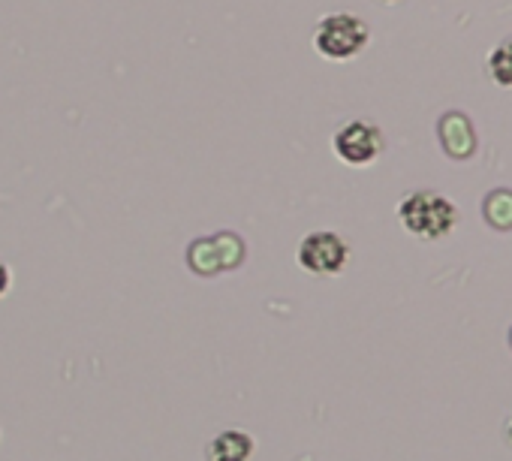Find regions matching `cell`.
Returning <instances> with one entry per match:
<instances>
[{
	"label": "cell",
	"mask_w": 512,
	"mask_h": 461,
	"mask_svg": "<svg viewBox=\"0 0 512 461\" xmlns=\"http://www.w3.org/2000/svg\"><path fill=\"white\" fill-rule=\"evenodd\" d=\"M398 220L419 242H437L458 226V205L437 190H413L398 202Z\"/></svg>",
	"instance_id": "cell-1"
},
{
	"label": "cell",
	"mask_w": 512,
	"mask_h": 461,
	"mask_svg": "<svg viewBox=\"0 0 512 461\" xmlns=\"http://www.w3.org/2000/svg\"><path fill=\"white\" fill-rule=\"evenodd\" d=\"M371 43L368 25L356 13H329L314 31V49L326 61H353Z\"/></svg>",
	"instance_id": "cell-2"
},
{
	"label": "cell",
	"mask_w": 512,
	"mask_h": 461,
	"mask_svg": "<svg viewBox=\"0 0 512 461\" xmlns=\"http://www.w3.org/2000/svg\"><path fill=\"white\" fill-rule=\"evenodd\" d=\"M296 260L311 275H341L350 263V245L332 229H317L299 242Z\"/></svg>",
	"instance_id": "cell-3"
},
{
	"label": "cell",
	"mask_w": 512,
	"mask_h": 461,
	"mask_svg": "<svg viewBox=\"0 0 512 461\" xmlns=\"http://www.w3.org/2000/svg\"><path fill=\"white\" fill-rule=\"evenodd\" d=\"M332 151L347 166H371L383 154V130L365 118L347 121L335 130Z\"/></svg>",
	"instance_id": "cell-4"
},
{
	"label": "cell",
	"mask_w": 512,
	"mask_h": 461,
	"mask_svg": "<svg viewBox=\"0 0 512 461\" xmlns=\"http://www.w3.org/2000/svg\"><path fill=\"white\" fill-rule=\"evenodd\" d=\"M205 455H208V461H250L253 437L241 428H226L208 443Z\"/></svg>",
	"instance_id": "cell-5"
},
{
	"label": "cell",
	"mask_w": 512,
	"mask_h": 461,
	"mask_svg": "<svg viewBox=\"0 0 512 461\" xmlns=\"http://www.w3.org/2000/svg\"><path fill=\"white\" fill-rule=\"evenodd\" d=\"M485 73H488V79H491L494 85L512 88V37H506L503 43H497V46L488 52Z\"/></svg>",
	"instance_id": "cell-6"
},
{
	"label": "cell",
	"mask_w": 512,
	"mask_h": 461,
	"mask_svg": "<svg viewBox=\"0 0 512 461\" xmlns=\"http://www.w3.org/2000/svg\"><path fill=\"white\" fill-rule=\"evenodd\" d=\"M187 266L196 272V275H217L220 272V257H217V245L214 239H196L190 242L187 248Z\"/></svg>",
	"instance_id": "cell-7"
},
{
	"label": "cell",
	"mask_w": 512,
	"mask_h": 461,
	"mask_svg": "<svg viewBox=\"0 0 512 461\" xmlns=\"http://www.w3.org/2000/svg\"><path fill=\"white\" fill-rule=\"evenodd\" d=\"M214 239V245H217V257H220V272H226V269H235L241 260H244V245H241V239L235 236V233H217V236H211Z\"/></svg>",
	"instance_id": "cell-8"
},
{
	"label": "cell",
	"mask_w": 512,
	"mask_h": 461,
	"mask_svg": "<svg viewBox=\"0 0 512 461\" xmlns=\"http://www.w3.org/2000/svg\"><path fill=\"white\" fill-rule=\"evenodd\" d=\"M10 284H13V272L4 260H0V299L10 293Z\"/></svg>",
	"instance_id": "cell-9"
},
{
	"label": "cell",
	"mask_w": 512,
	"mask_h": 461,
	"mask_svg": "<svg viewBox=\"0 0 512 461\" xmlns=\"http://www.w3.org/2000/svg\"><path fill=\"white\" fill-rule=\"evenodd\" d=\"M506 434H509V443H512V416H509V425H506Z\"/></svg>",
	"instance_id": "cell-10"
},
{
	"label": "cell",
	"mask_w": 512,
	"mask_h": 461,
	"mask_svg": "<svg viewBox=\"0 0 512 461\" xmlns=\"http://www.w3.org/2000/svg\"><path fill=\"white\" fill-rule=\"evenodd\" d=\"M383 4H398V0H383Z\"/></svg>",
	"instance_id": "cell-11"
}]
</instances>
